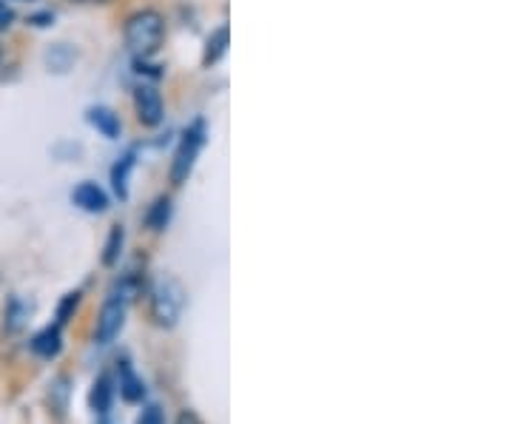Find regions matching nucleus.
Returning <instances> with one entry per match:
<instances>
[{
  "instance_id": "f257e3e1",
  "label": "nucleus",
  "mask_w": 512,
  "mask_h": 424,
  "mask_svg": "<svg viewBox=\"0 0 512 424\" xmlns=\"http://www.w3.org/2000/svg\"><path fill=\"white\" fill-rule=\"evenodd\" d=\"M165 37V20L160 12L154 9H143V12H134L131 18L126 20V46L140 57L146 60L151 57Z\"/></svg>"
},
{
  "instance_id": "f03ea898",
  "label": "nucleus",
  "mask_w": 512,
  "mask_h": 424,
  "mask_svg": "<svg viewBox=\"0 0 512 424\" xmlns=\"http://www.w3.org/2000/svg\"><path fill=\"white\" fill-rule=\"evenodd\" d=\"M185 305V291L183 285L174 277H163L154 282L151 288V319L160 325V328H174L180 322Z\"/></svg>"
},
{
  "instance_id": "7ed1b4c3",
  "label": "nucleus",
  "mask_w": 512,
  "mask_h": 424,
  "mask_svg": "<svg viewBox=\"0 0 512 424\" xmlns=\"http://www.w3.org/2000/svg\"><path fill=\"white\" fill-rule=\"evenodd\" d=\"M202 146H205V123L202 120H194L188 129H185L183 140H180V148L174 154V163H171V183L183 185L191 171L197 166V157H200Z\"/></svg>"
},
{
  "instance_id": "20e7f679",
  "label": "nucleus",
  "mask_w": 512,
  "mask_h": 424,
  "mask_svg": "<svg viewBox=\"0 0 512 424\" xmlns=\"http://www.w3.org/2000/svg\"><path fill=\"white\" fill-rule=\"evenodd\" d=\"M126 325V302H120L117 296H111L109 302L100 308L97 316V328H94V339L100 345H111Z\"/></svg>"
},
{
  "instance_id": "39448f33",
  "label": "nucleus",
  "mask_w": 512,
  "mask_h": 424,
  "mask_svg": "<svg viewBox=\"0 0 512 424\" xmlns=\"http://www.w3.org/2000/svg\"><path fill=\"white\" fill-rule=\"evenodd\" d=\"M134 109H137V120L143 126H160L163 123V97L154 86H140L134 92Z\"/></svg>"
},
{
  "instance_id": "423d86ee",
  "label": "nucleus",
  "mask_w": 512,
  "mask_h": 424,
  "mask_svg": "<svg viewBox=\"0 0 512 424\" xmlns=\"http://www.w3.org/2000/svg\"><path fill=\"white\" fill-rule=\"evenodd\" d=\"M117 376H120L117 390H120L123 402H128V405H140V402L146 399V385H143V379L134 373V368H131V362H128L126 356L117 362Z\"/></svg>"
},
{
  "instance_id": "0eeeda50",
  "label": "nucleus",
  "mask_w": 512,
  "mask_h": 424,
  "mask_svg": "<svg viewBox=\"0 0 512 424\" xmlns=\"http://www.w3.org/2000/svg\"><path fill=\"white\" fill-rule=\"evenodd\" d=\"M35 311V305L23 296H12L3 308V331L6 333H20L29 325V316Z\"/></svg>"
},
{
  "instance_id": "6e6552de",
  "label": "nucleus",
  "mask_w": 512,
  "mask_h": 424,
  "mask_svg": "<svg viewBox=\"0 0 512 424\" xmlns=\"http://www.w3.org/2000/svg\"><path fill=\"white\" fill-rule=\"evenodd\" d=\"M29 348L40 359H57L60 351H63V331H60V325H49V328L35 333L32 342H29Z\"/></svg>"
},
{
  "instance_id": "1a4fd4ad",
  "label": "nucleus",
  "mask_w": 512,
  "mask_h": 424,
  "mask_svg": "<svg viewBox=\"0 0 512 424\" xmlns=\"http://www.w3.org/2000/svg\"><path fill=\"white\" fill-rule=\"evenodd\" d=\"M74 205H80L83 211H89V214H103L106 208H109V197H106V191L100 188L97 183H80L74 188L72 194Z\"/></svg>"
},
{
  "instance_id": "9d476101",
  "label": "nucleus",
  "mask_w": 512,
  "mask_h": 424,
  "mask_svg": "<svg viewBox=\"0 0 512 424\" xmlns=\"http://www.w3.org/2000/svg\"><path fill=\"white\" fill-rule=\"evenodd\" d=\"M114 393H117V385L111 379L109 373H100L94 379L92 393H89V405H92L94 416H109L111 402H114Z\"/></svg>"
},
{
  "instance_id": "9b49d317",
  "label": "nucleus",
  "mask_w": 512,
  "mask_h": 424,
  "mask_svg": "<svg viewBox=\"0 0 512 424\" xmlns=\"http://www.w3.org/2000/svg\"><path fill=\"white\" fill-rule=\"evenodd\" d=\"M86 120H89V126L97 129L103 137H109V140H117L120 137V117L109 109V106H92V109L86 111Z\"/></svg>"
},
{
  "instance_id": "f8f14e48",
  "label": "nucleus",
  "mask_w": 512,
  "mask_h": 424,
  "mask_svg": "<svg viewBox=\"0 0 512 424\" xmlns=\"http://www.w3.org/2000/svg\"><path fill=\"white\" fill-rule=\"evenodd\" d=\"M69 396H72V379H69L66 373H60V376H55V379L49 382V407L55 410L57 419L66 416V410H69Z\"/></svg>"
},
{
  "instance_id": "ddd939ff",
  "label": "nucleus",
  "mask_w": 512,
  "mask_h": 424,
  "mask_svg": "<svg viewBox=\"0 0 512 424\" xmlns=\"http://www.w3.org/2000/svg\"><path fill=\"white\" fill-rule=\"evenodd\" d=\"M228 46H231V32H228V26H220V29H214L208 40H205V55H202V66H214V63H220L225 52H228Z\"/></svg>"
},
{
  "instance_id": "4468645a",
  "label": "nucleus",
  "mask_w": 512,
  "mask_h": 424,
  "mask_svg": "<svg viewBox=\"0 0 512 424\" xmlns=\"http://www.w3.org/2000/svg\"><path fill=\"white\" fill-rule=\"evenodd\" d=\"M77 49L69 46V43H55L49 52H46V66H49V72L55 74H66L72 72L74 63H77Z\"/></svg>"
},
{
  "instance_id": "2eb2a0df",
  "label": "nucleus",
  "mask_w": 512,
  "mask_h": 424,
  "mask_svg": "<svg viewBox=\"0 0 512 424\" xmlns=\"http://www.w3.org/2000/svg\"><path fill=\"white\" fill-rule=\"evenodd\" d=\"M131 171H134V151L123 154L117 160V166L111 168V185H114V194L120 200H128V177H131Z\"/></svg>"
},
{
  "instance_id": "dca6fc26",
  "label": "nucleus",
  "mask_w": 512,
  "mask_h": 424,
  "mask_svg": "<svg viewBox=\"0 0 512 424\" xmlns=\"http://www.w3.org/2000/svg\"><path fill=\"white\" fill-rule=\"evenodd\" d=\"M146 222L151 231H165V225L171 222V197H157L148 208Z\"/></svg>"
},
{
  "instance_id": "f3484780",
  "label": "nucleus",
  "mask_w": 512,
  "mask_h": 424,
  "mask_svg": "<svg viewBox=\"0 0 512 424\" xmlns=\"http://www.w3.org/2000/svg\"><path fill=\"white\" fill-rule=\"evenodd\" d=\"M123 242H126V231H123V225H114L109 231V240H106V251H103V262L106 265H117V259H120V251H123Z\"/></svg>"
},
{
  "instance_id": "a211bd4d",
  "label": "nucleus",
  "mask_w": 512,
  "mask_h": 424,
  "mask_svg": "<svg viewBox=\"0 0 512 424\" xmlns=\"http://www.w3.org/2000/svg\"><path fill=\"white\" fill-rule=\"evenodd\" d=\"M80 299H83V294L80 291H72V294L63 296V302L57 305V322L55 325H66L69 319H74V314H77V308H80Z\"/></svg>"
},
{
  "instance_id": "6ab92c4d",
  "label": "nucleus",
  "mask_w": 512,
  "mask_h": 424,
  "mask_svg": "<svg viewBox=\"0 0 512 424\" xmlns=\"http://www.w3.org/2000/svg\"><path fill=\"white\" fill-rule=\"evenodd\" d=\"M137 424H165L163 407H160V405H146V407H143V413L137 416Z\"/></svg>"
},
{
  "instance_id": "aec40b11",
  "label": "nucleus",
  "mask_w": 512,
  "mask_h": 424,
  "mask_svg": "<svg viewBox=\"0 0 512 424\" xmlns=\"http://www.w3.org/2000/svg\"><path fill=\"white\" fill-rule=\"evenodd\" d=\"M12 23H15V12H12V6H9L6 0H0V32L12 29Z\"/></svg>"
},
{
  "instance_id": "412c9836",
  "label": "nucleus",
  "mask_w": 512,
  "mask_h": 424,
  "mask_svg": "<svg viewBox=\"0 0 512 424\" xmlns=\"http://www.w3.org/2000/svg\"><path fill=\"white\" fill-rule=\"evenodd\" d=\"M29 23H35V26H52V23H55V12H40V15H32Z\"/></svg>"
},
{
  "instance_id": "4be33fe9",
  "label": "nucleus",
  "mask_w": 512,
  "mask_h": 424,
  "mask_svg": "<svg viewBox=\"0 0 512 424\" xmlns=\"http://www.w3.org/2000/svg\"><path fill=\"white\" fill-rule=\"evenodd\" d=\"M174 424H205L200 419V416H197V413H194V410H183V413H180V416H177V422Z\"/></svg>"
},
{
  "instance_id": "5701e85b",
  "label": "nucleus",
  "mask_w": 512,
  "mask_h": 424,
  "mask_svg": "<svg viewBox=\"0 0 512 424\" xmlns=\"http://www.w3.org/2000/svg\"><path fill=\"white\" fill-rule=\"evenodd\" d=\"M72 3H86V6H94V3H109V0H72Z\"/></svg>"
},
{
  "instance_id": "b1692460",
  "label": "nucleus",
  "mask_w": 512,
  "mask_h": 424,
  "mask_svg": "<svg viewBox=\"0 0 512 424\" xmlns=\"http://www.w3.org/2000/svg\"><path fill=\"white\" fill-rule=\"evenodd\" d=\"M97 424H111L109 416H97Z\"/></svg>"
}]
</instances>
